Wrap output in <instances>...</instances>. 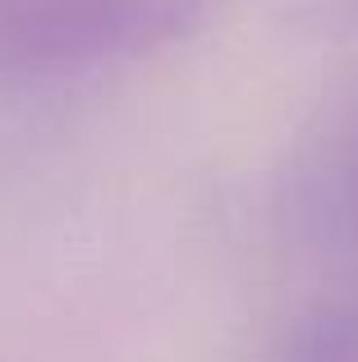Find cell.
Listing matches in <instances>:
<instances>
[{
	"label": "cell",
	"mask_w": 358,
	"mask_h": 362,
	"mask_svg": "<svg viewBox=\"0 0 358 362\" xmlns=\"http://www.w3.org/2000/svg\"><path fill=\"white\" fill-rule=\"evenodd\" d=\"M280 211L299 243L358 280V78L322 97L294 138Z\"/></svg>",
	"instance_id": "obj_2"
},
{
	"label": "cell",
	"mask_w": 358,
	"mask_h": 362,
	"mask_svg": "<svg viewBox=\"0 0 358 362\" xmlns=\"http://www.w3.org/2000/svg\"><path fill=\"white\" fill-rule=\"evenodd\" d=\"M276 362H358V289L299 312Z\"/></svg>",
	"instance_id": "obj_3"
},
{
	"label": "cell",
	"mask_w": 358,
	"mask_h": 362,
	"mask_svg": "<svg viewBox=\"0 0 358 362\" xmlns=\"http://www.w3.org/2000/svg\"><path fill=\"white\" fill-rule=\"evenodd\" d=\"M212 0H0V88L64 83L188 37Z\"/></svg>",
	"instance_id": "obj_1"
}]
</instances>
